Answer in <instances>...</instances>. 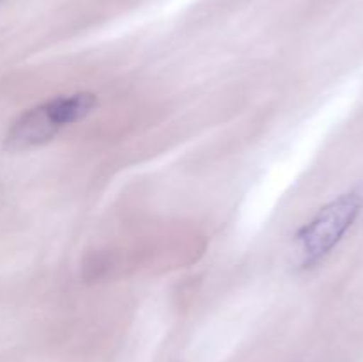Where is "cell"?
<instances>
[{"instance_id": "cell-1", "label": "cell", "mask_w": 363, "mask_h": 362, "mask_svg": "<svg viewBox=\"0 0 363 362\" xmlns=\"http://www.w3.org/2000/svg\"><path fill=\"white\" fill-rule=\"evenodd\" d=\"M363 213V188L354 187L326 202L294 234V265L311 270L325 261Z\"/></svg>"}, {"instance_id": "cell-2", "label": "cell", "mask_w": 363, "mask_h": 362, "mask_svg": "<svg viewBox=\"0 0 363 362\" xmlns=\"http://www.w3.org/2000/svg\"><path fill=\"white\" fill-rule=\"evenodd\" d=\"M98 105L92 92H74L59 96L25 110L9 126L6 148L9 151H27L52 141L64 126L85 119Z\"/></svg>"}]
</instances>
